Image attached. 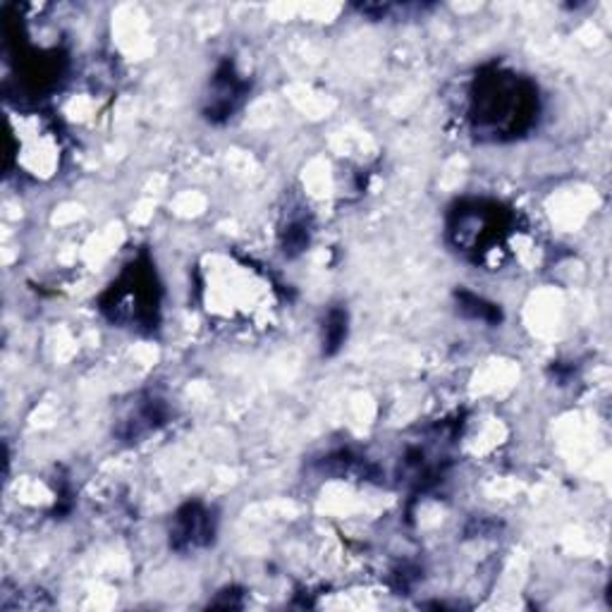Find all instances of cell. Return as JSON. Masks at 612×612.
<instances>
[{
    "mask_svg": "<svg viewBox=\"0 0 612 612\" xmlns=\"http://www.w3.org/2000/svg\"><path fill=\"white\" fill-rule=\"evenodd\" d=\"M347 337V314L343 309H333L326 321V355H333Z\"/></svg>",
    "mask_w": 612,
    "mask_h": 612,
    "instance_id": "cell-5",
    "label": "cell"
},
{
    "mask_svg": "<svg viewBox=\"0 0 612 612\" xmlns=\"http://www.w3.org/2000/svg\"><path fill=\"white\" fill-rule=\"evenodd\" d=\"M459 297V309L461 311H469L471 309V319H481V321H501V311H497L493 304H485L483 299L479 297H473V295H467V292H461L457 295Z\"/></svg>",
    "mask_w": 612,
    "mask_h": 612,
    "instance_id": "cell-6",
    "label": "cell"
},
{
    "mask_svg": "<svg viewBox=\"0 0 612 612\" xmlns=\"http://www.w3.org/2000/svg\"><path fill=\"white\" fill-rule=\"evenodd\" d=\"M124 287L112 285V302L104 309L110 311L112 321H130V323H154L158 311V285L156 273L144 271L136 264L122 276Z\"/></svg>",
    "mask_w": 612,
    "mask_h": 612,
    "instance_id": "cell-2",
    "label": "cell"
},
{
    "mask_svg": "<svg viewBox=\"0 0 612 612\" xmlns=\"http://www.w3.org/2000/svg\"><path fill=\"white\" fill-rule=\"evenodd\" d=\"M249 84L240 80V74L235 72L232 62H223L214 77V101H211L206 118L208 120H228L237 106L242 104V98L247 96Z\"/></svg>",
    "mask_w": 612,
    "mask_h": 612,
    "instance_id": "cell-3",
    "label": "cell"
},
{
    "mask_svg": "<svg viewBox=\"0 0 612 612\" xmlns=\"http://www.w3.org/2000/svg\"><path fill=\"white\" fill-rule=\"evenodd\" d=\"M539 110L536 89L521 77L493 72L481 77L473 96V122L477 130L493 136H515L531 124Z\"/></svg>",
    "mask_w": 612,
    "mask_h": 612,
    "instance_id": "cell-1",
    "label": "cell"
},
{
    "mask_svg": "<svg viewBox=\"0 0 612 612\" xmlns=\"http://www.w3.org/2000/svg\"><path fill=\"white\" fill-rule=\"evenodd\" d=\"M211 536H214V524H211L208 512L202 505H184L175 519L170 541L182 551V548L206 545Z\"/></svg>",
    "mask_w": 612,
    "mask_h": 612,
    "instance_id": "cell-4",
    "label": "cell"
}]
</instances>
